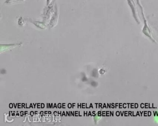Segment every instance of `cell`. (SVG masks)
<instances>
[{"label":"cell","instance_id":"obj_1","mask_svg":"<svg viewBox=\"0 0 158 126\" xmlns=\"http://www.w3.org/2000/svg\"><path fill=\"white\" fill-rule=\"evenodd\" d=\"M127 5H128L130 10H131L133 18L135 19V22L139 23V21L135 2V0H127Z\"/></svg>","mask_w":158,"mask_h":126},{"label":"cell","instance_id":"obj_2","mask_svg":"<svg viewBox=\"0 0 158 126\" xmlns=\"http://www.w3.org/2000/svg\"><path fill=\"white\" fill-rule=\"evenodd\" d=\"M24 1L25 0H6L5 3L8 4H14V3H18V2L19 3Z\"/></svg>","mask_w":158,"mask_h":126},{"label":"cell","instance_id":"obj_3","mask_svg":"<svg viewBox=\"0 0 158 126\" xmlns=\"http://www.w3.org/2000/svg\"><path fill=\"white\" fill-rule=\"evenodd\" d=\"M52 1V0H47V6H48L50 4Z\"/></svg>","mask_w":158,"mask_h":126}]
</instances>
